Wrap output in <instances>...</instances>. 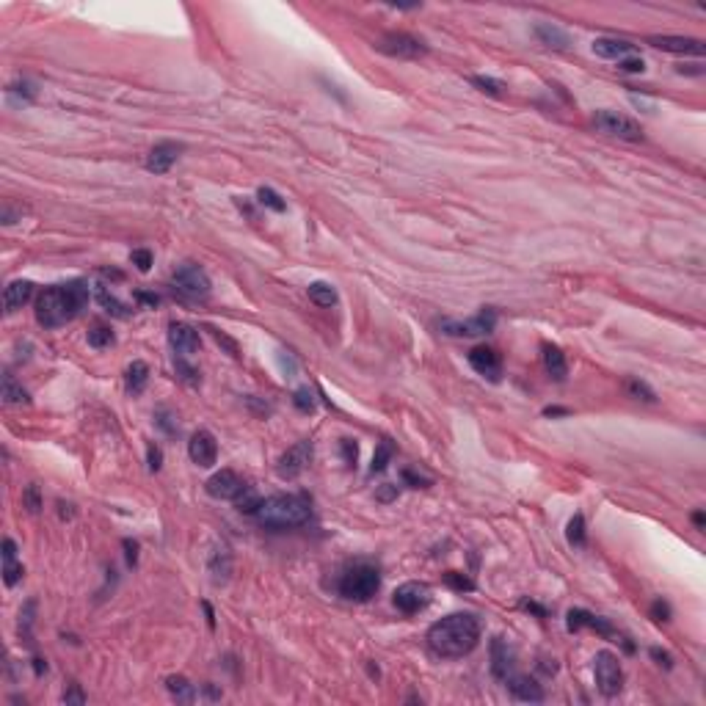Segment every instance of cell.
Here are the masks:
<instances>
[{
    "mask_svg": "<svg viewBox=\"0 0 706 706\" xmlns=\"http://www.w3.org/2000/svg\"><path fill=\"white\" fill-rule=\"evenodd\" d=\"M480 643V621L472 613H453L428 629V648L442 659H458Z\"/></svg>",
    "mask_w": 706,
    "mask_h": 706,
    "instance_id": "obj_1",
    "label": "cell"
},
{
    "mask_svg": "<svg viewBox=\"0 0 706 706\" xmlns=\"http://www.w3.org/2000/svg\"><path fill=\"white\" fill-rule=\"evenodd\" d=\"M88 298H91L88 284L80 279L67 282V284H53V287L42 290L36 298V320L45 328L67 326L70 320H75L86 310Z\"/></svg>",
    "mask_w": 706,
    "mask_h": 706,
    "instance_id": "obj_2",
    "label": "cell"
},
{
    "mask_svg": "<svg viewBox=\"0 0 706 706\" xmlns=\"http://www.w3.org/2000/svg\"><path fill=\"white\" fill-rule=\"evenodd\" d=\"M312 516V502L304 494H273L259 502L254 519L257 524L268 530H287V527H301Z\"/></svg>",
    "mask_w": 706,
    "mask_h": 706,
    "instance_id": "obj_3",
    "label": "cell"
},
{
    "mask_svg": "<svg viewBox=\"0 0 706 706\" xmlns=\"http://www.w3.org/2000/svg\"><path fill=\"white\" fill-rule=\"evenodd\" d=\"M378 588H381V574H378V568H373L367 563L348 568L339 579V593L348 602H370L378 593Z\"/></svg>",
    "mask_w": 706,
    "mask_h": 706,
    "instance_id": "obj_4",
    "label": "cell"
},
{
    "mask_svg": "<svg viewBox=\"0 0 706 706\" xmlns=\"http://www.w3.org/2000/svg\"><path fill=\"white\" fill-rule=\"evenodd\" d=\"M171 284H174V290H177L179 296L193 298V301H204V298L210 296V287H213L207 271L199 268V265H193V262L179 265V268L171 273Z\"/></svg>",
    "mask_w": 706,
    "mask_h": 706,
    "instance_id": "obj_5",
    "label": "cell"
},
{
    "mask_svg": "<svg viewBox=\"0 0 706 706\" xmlns=\"http://www.w3.org/2000/svg\"><path fill=\"white\" fill-rule=\"evenodd\" d=\"M593 676H596V687L604 696H618L624 690V668H621V662L613 651H599L596 654Z\"/></svg>",
    "mask_w": 706,
    "mask_h": 706,
    "instance_id": "obj_6",
    "label": "cell"
},
{
    "mask_svg": "<svg viewBox=\"0 0 706 706\" xmlns=\"http://www.w3.org/2000/svg\"><path fill=\"white\" fill-rule=\"evenodd\" d=\"M381 53H387V56H392V58H422V56H428V45L422 42V39H417V36H411V33H384L381 39H378V45H376Z\"/></svg>",
    "mask_w": 706,
    "mask_h": 706,
    "instance_id": "obj_7",
    "label": "cell"
},
{
    "mask_svg": "<svg viewBox=\"0 0 706 706\" xmlns=\"http://www.w3.org/2000/svg\"><path fill=\"white\" fill-rule=\"evenodd\" d=\"M593 125L607 133V136H618L624 141H643V130L634 119H629L624 113H616V111H596L593 116Z\"/></svg>",
    "mask_w": 706,
    "mask_h": 706,
    "instance_id": "obj_8",
    "label": "cell"
},
{
    "mask_svg": "<svg viewBox=\"0 0 706 706\" xmlns=\"http://www.w3.org/2000/svg\"><path fill=\"white\" fill-rule=\"evenodd\" d=\"M431 588L425 582H403L397 591H394L392 602L394 607L403 613V616H417L422 613L428 604H431Z\"/></svg>",
    "mask_w": 706,
    "mask_h": 706,
    "instance_id": "obj_9",
    "label": "cell"
},
{
    "mask_svg": "<svg viewBox=\"0 0 706 706\" xmlns=\"http://www.w3.org/2000/svg\"><path fill=\"white\" fill-rule=\"evenodd\" d=\"M497 326V312L483 310L470 320H442V331L450 337H483Z\"/></svg>",
    "mask_w": 706,
    "mask_h": 706,
    "instance_id": "obj_10",
    "label": "cell"
},
{
    "mask_svg": "<svg viewBox=\"0 0 706 706\" xmlns=\"http://www.w3.org/2000/svg\"><path fill=\"white\" fill-rule=\"evenodd\" d=\"M310 461H312V442H298V444H293V447L279 458L276 472H279L282 480H296L301 472L310 467Z\"/></svg>",
    "mask_w": 706,
    "mask_h": 706,
    "instance_id": "obj_11",
    "label": "cell"
},
{
    "mask_svg": "<svg viewBox=\"0 0 706 706\" xmlns=\"http://www.w3.org/2000/svg\"><path fill=\"white\" fill-rule=\"evenodd\" d=\"M470 364L477 376H483V378H488V381H494V384L502 378V359H499V353H497L494 348H488V345L472 348Z\"/></svg>",
    "mask_w": 706,
    "mask_h": 706,
    "instance_id": "obj_12",
    "label": "cell"
},
{
    "mask_svg": "<svg viewBox=\"0 0 706 706\" xmlns=\"http://www.w3.org/2000/svg\"><path fill=\"white\" fill-rule=\"evenodd\" d=\"M188 456H191V461H193L196 467H202V470L213 467L216 458H218L216 436H213L210 431H196V433L191 436V442H188Z\"/></svg>",
    "mask_w": 706,
    "mask_h": 706,
    "instance_id": "obj_13",
    "label": "cell"
},
{
    "mask_svg": "<svg viewBox=\"0 0 706 706\" xmlns=\"http://www.w3.org/2000/svg\"><path fill=\"white\" fill-rule=\"evenodd\" d=\"M204 488H207V494L213 497V499H232L235 502L237 494L246 488V483L240 480V474L232 470H221L216 472L207 483H204Z\"/></svg>",
    "mask_w": 706,
    "mask_h": 706,
    "instance_id": "obj_14",
    "label": "cell"
},
{
    "mask_svg": "<svg viewBox=\"0 0 706 706\" xmlns=\"http://www.w3.org/2000/svg\"><path fill=\"white\" fill-rule=\"evenodd\" d=\"M651 47L665 50V53H676V56H704L706 45L701 39H690V36H651L648 39Z\"/></svg>",
    "mask_w": 706,
    "mask_h": 706,
    "instance_id": "obj_15",
    "label": "cell"
},
{
    "mask_svg": "<svg viewBox=\"0 0 706 706\" xmlns=\"http://www.w3.org/2000/svg\"><path fill=\"white\" fill-rule=\"evenodd\" d=\"M168 342L179 356H193V353H199V345H202L199 331L188 323H171L168 326Z\"/></svg>",
    "mask_w": 706,
    "mask_h": 706,
    "instance_id": "obj_16",
    "label": "cell"
},
{
    "mask_svg": "<svg viewBox=\"0 0 706 706\" xmlns=\"http://www.w3.org/2000/svg\"><path fill=\"white\" fill-rule=\"evenodd\" d=\"M505 684L513 693V698H519V701H527V704H541L544 701V687L527 673H511L505 679Z\"/></svg>",
    "mask_w": 706,
    "mask_h": 706,
    "instance_id": "obj_17",
    "label": "cell"
},
{
    "mask_svg": "<svg viewBox=\"0 0 706 706\" xmlns=\"http://www.w3.org/2000/svg\"><path fill=\"white\" fill-rule=\"evenodd\" d=\"M182 152V147L179 144H174V141H163V144H157L150 150V155H147V171H152V174H166L174 163H177V157Z\"/></svg>",
    "mask_w": 706,
    "mask_h": 706,
    "instance_id": "obj_18",
    "label": "cell"
},
{
    "mask_svg": "<svg viewBox=\"0 0 706 706\" xmlns=\"http://www.w3.org/2000/svg\"><path fill=\"white\" fill-rule=\"evenodd\" d=\"M207 571H210V579H213L216 585H227V582H230V574H232V552H230L227 544H218L216 549L210 552Z\"/></svg>",
    "mask_w": 706,
    "mask_h": 706,
    "instance_id": "obj_19",
    "label": "cell"
},
{
    "mask_svg": "<svg viewBox=\"0 0 706 706\" xmlns=\"http://www.w3.org/2000/svg\"><path fill=\"white\" fill-rule=\"evenodd\" d=\"M565 624H568L571 632L588 627V629H596V632H599V634H604V637H616V640H621V634L610 627L604 618H599V616H593V613H588V610H571Z\"/></svg>",
    "mask_w": 706,
    "mask_h": 706,
    "instance_id": "obj_20",
    "label": "cell"
},
{
    "mask_svg": "<svg viewBox=\"0 0 706 706\" xmlns=\"http://www.w3.org/2000/svg\"><path fill=\"white\" fill-rule=\"evenodd\" d=\"M31 296H33V284H31L28 279H17V282H11V284L3 290V307H6V312H17V310H22V307L31 301Z\"/></svg>",
    "mask_w": 706,
    "mask_h": 706,
    "instance_id": "obj_21",
    "label": "cell"
},
{
    "mask_svg": "<svg viewBox=\"0 0 706 706\" xmlns=\"http://www.w3.org/2000/svg\"><path fill=\"white\" fill-rule=\"evenodd\" d=\"M491 673H494L499 682H505V679L513 673V654H511V648L502 643V637H497V640L491 643Z\"/></svg>",
    "mask_w": 706,
    "mask_h": 706,
    "instance_id": "obj_22",
    "label": "cell"
},
{
    "mask_svg": "<svg viewBox=\"0 0 706 706\" xmlns=\"http://www.w3.org/2000/svg\"><path fill=\"white\" fill-rule=\"evenodd\" d=\"M599 58H610V61H624L627 56L634 53V45H629L624 39H596L593 42V47H591Z\"/></svg>",
    "mask_w": 706,
    "mask_h": 706,
    "instance_id": "obj_23",
    "label": "cell"
},
{
    "mask_svg": "<svg viewBox=\"0 0 706 706\" xmlns=\"http://www.w3.org/2000/svg\"><path fill=\"white\" fill-rule=\"evenodd\" d=\"M25 568L22 563H17V544L11 538H3V582L8 588H14L19 579H22Z\"/></svg>",
    "mask_w": 706,
    "mask_h": 706,
    "instance_id": "obj_24",
    "label": "cell"
},
{
    "mask_svg": "<svg viewBox=\"0 0 706 706\" xmlns=\"http://www.w3.org/2000/svg\"><path fill=\"white\" fill-rule=\"evenodd\" d=\"M533 33H536V39H538L541 45H547V47H554V50H565V47L571 45V36H568L563 28L552 25V22H538Z\"/></svg>",
    "mask_w": 706,
    "mask_h": 706,
    "instance_id": "obj_25",
    "label": "cell"
},
{
    "mask_svg": "<svg viewBox=\"0 0 706 706\" xmlns=\"http://www.w3.org/2000/svg\"><path fill=\"white\" fill-rule=\"evenodd\" d=\"M544 367H547V373H549L554 381H563L565 376H568V364H565V356H563V351L557 348V345H544Z\"/></svg>",
    "mask_w": 706,
    "mask_h": 706,
    "instance_id": "obj_26",
    "label": "cell"
},
{
    "mask_svg": "<svg viewBox=\"0 0 706 706\" xmlns=\"http://www.w3.org/2000/svg\"><path fill=\"white\" fill-rule=\"evenodd\" d=\"M147 381H150V367H147V362H133V364L127 367V373H125V387H127V392L141 394L144 392V387H147Z\"/></svg>",
    "mask_w": 706,
    "mask_h": 706,
    "instance_id": "obj_27",
    "label": "cell"
},
{
    "mask_svg": "<svg viewBox=\"0 0 706 706\" xmlns=\"http://www.w3.org/2000/svg\"><path fill=\"white\" fill-rule=\"evenodd\" d=\"M3 403L6 406H28L31 397L22 390V384H17V378L11 373L3 376Z\"/></svg>",
    "mask_w": 706,
    "mask_h": 706,
    "instance_id": "obj_28",
    "label": "cell"
},
{
    "mask_svg": "<svg viewBox=\"0 0 706 706\" xmlns=\"http://www.w3.org/2000/svg\"><path fill=\"white\" fill-rule=\"evenodd\" d=\"M166 687H168V693H171L177 701H182V704L196 701V687H193L185 676H168V679H166Z\"/></svg>",
    "mask_w": 706,
    "mask_h": 706,
    "instance_id": "obj_29",
    "label": "cell"
},
{
    "mask_svg": "<svg viewBox=\"0 0 706 706\" xmlns=\"http://www.w3.org/2000/svg\"><path fill=\"white\" fill-rule=\"evenodd\" d=\"M307 293H310V301H314L317 307H334L337 304V290L328 282H312L307 287Z\"/></svg>",
    "mask_w": 706,
    "mask_h": 706,
    "instance_id": "obj_30",
    "label": "cell"
},
{
    "mask_svg": "<svg viewBox=\"0 0 706 706\" xmlns=\"http://www.w3.org/2000/svg\"><path fill=\"white\" fill-rule=\"evenodd\" d=\"M97 301L105 307V312H111L113 317H130V310H127L113 293H108V287H99V290H97Z\"/></svg>",
    "mask_w": 706,
    "mask_h": 706,
    "instance_id": "obj_31",
    "label": "cell"
},
{
    "mask_svg": "<svg viewBox=\"0 0 706 706\" xmlns=\"http://www.w3.org/2000/svg\"><path fill=\"white\" fill-rule=\"evenodd\" d=\"M259 502H262V499L257 497V491L246 486V488H243V491L237 494L235 508H237V511H240V513H248V516H254V513H257V508H259Z\"/></svg>",
    "mask_w": 706,
    "mask_h": 706,
    "instance_id": "obj_32",
    "label": "cell"
},
{
    "mask_svg": "<svg viewBox=\"0 0 706 706\" xmlns=\"http://www.w3.org/2000/svg\"><path fill=\"white\" fill-rule=\"evenodd\" d=\"M174 367H177V376H179L188 387H199V384H202L199 370H196V367H191V364L185 362V356H179V353H177V356H174Z\"/></svg>",
    "mask_w": 706,
    "mask_h": 706,
    "instance_id": "obj_33",
    "label": "cell"
},
{
    "mask_svg": "<svg viewBox=\"0 0 706 706\" xmlns=\"http://www.w3.org/2000/svg\"><path fill=\"white\" fill-rule=\"evenodd\" d=\"M565 538H568L571 547H585V519H582V513H577V516L568 522Z\"/></svg>",
    "mask_w": 706,
    "mask_h": 706,
    "instance_id": "obj_34",
    "label": "cell"
},
{
    "mask_svg": "<svg viewBox=\"0 0 706 706\" xmlns=\"http://www.w3.org/2000/svg\"><path fill=\"white\" fill-rule=\"evenodd\" d=\"M472 83L480 88V91H486V94H491V97H502L505 94V83L497 78H486V75H472Z\"/></svg>",
    "mask_w": 706,
    "mask_h": 706,
    "instance_id": "obj_35",
    "label": "cell"
},
{
    "mask_svg": "<svg viewBox=\"0 0 706 706\" xmlns=\"http://www.w3.org/2000/svg\"><path fill=\"white\" fill-rule=\"evenodd\" d=\"M257 199H259V204L271 207L273 213H284V210H287V204L282 202V196H279L276 191H271V188H259V191H257Z\"/></svg>",
    "mask_w": 706,
    "mask_h": 706,
    "instance_id": "obj_36",
    "label": "cell"
},
{
    "mask_svg": "<svg viewBox=\"0 0 706 706\" xmlns=\"http://www.w3.org/2000/svg\"><path fill=\"white\" fill-rule=\"evenodd\" d=\"M392 444L390 442H381L378 447H376V456H373V467H370V472L376 474V472H384L387 470V464L392 461Z\"/></svg>",
    "mask_w": 706,
    "mask_h": 706,
    "instance_id": "obj_37",
    "label": "cell"
},
{
    "mask_svg": "<svg viewBox=\"0 0 706 706\" xmlns=\"http://www.w3.org/2000/svg\"><path fill=\"white\" fill-rule=\"evenodd\" d=\"M88 345L91 348H108V345H113V331L105 328V326H94L88 331Z\"/></svg>",
    "mask_w": 706,
    "mask_h": 706,
    "instance_id": "obj_38",
    "label": "cell"
},
{
    "mask_svg": "<svg viewBox=\"0 0 706 706\" xmlns=\"http://www.w3.org/2000/svg\"><path fill=\"white\" fill-rule=\"evenodd\" d=\"M155 422H157V428H163L168 436H174V433L179 431V425H177V419H174V414H171L168 408H160V411H157Z\"/></svg>",
    "mask_w": 706,
    "mask_h": 706,
    "instance_id": "obj_39",
    "label": "cell"
},
{
    "mask_svg": "<svg viewBox=\"0 0 706 706\" xmlns=\"http://www.w3.org/2000/svg\"><path fill=\"white\" fill-rule=\"evenodd\" d=\"M293 403H296V408H298V411H314V394L310 392V387H301V390H296V394H293Z\"/></svg>",
    "mask_w": 706,
    "mask_h": 706,
    "instance_id": "obj_40",
    "label": "cell"
},
{
    "mask_svg": "<svg viewBox=\"0 0 706 706\" xmlns=\"http://www.w3.org/2000/svg\"><path fill=\"white\" fill-rule=\"evenodd\" d=\"M130 259H133V265H136L141 273H147V271L152 268V251H150V248H136V251L130 254Z\"/></svg>",
    "mask_w": 706,
    "mask_h": 706,
    "instance_id": "obj_41",
    "label": "cell"
},
{
    "mask_svg": "<svg viewBox=\"0 0 706 706\" xmlns=\"http://www.w3.org/2000/svg\"><path fill=\"white\" fill-rule=\"evenodd\" d=\"M444 582H447L450 588H456V591H472V588H474V582H472L470 577H464V574H458V571H447V574H444Z\"/></svg>",
    "mask_w": 706,
    "mask_h": 706,
    "instance_id": "obj_42",
    "label": "cell"
},
{
    "mask_svg": "<svg viewBox=\"0 0 706 706\" xmlns=\"http://www.w3.org/2000/svg\"><path fill=\"white\" fill-rule=\"evenodd\" d=\"M22 499H25V508H28L31 513H39V508H42V499H39V488H36L33 483H31V486L25 488Z\"/></svg>",
    "mask_w": 706,
    "mask_h": 706,
    "instance_id": "obj_43",
    "label": "cell"
},
{
    "mask_svg": "<svg viewBox=\"0 0 706 706\" xmlns=\"http://www.w3.org/2000/svg\"><path fill=\"white\" fill-rule=\"evenodd\" d=\"M627 390H629V392H632V394H634L637 400H657V397H654V392H651V390H648V387H645L643 381H629Z\"/></svg>",
    "mask_w": 706,
    "mask_h": 706,
    "instance_id": "obj_44",
    "label": "cell"
},
{
    "mask_svg": "<svg viewBox=\"0 0 706 706\" xmlns=\"http://www.w3.org/2000/svg\"><path fill=\"white\" fill-rule=\"evenodd\" d=\"M618 70L621 72H643L645 70V64H643V58H624V61H618Z\"/></svg>",
    "mask_w": 706,
    "mask_h": 706,
    "instance_id": "obj_45",
    "label": "cell"
},
{
    "mask_svg": "<svg viewBox=\"0 0 706 706\" xmlns=\"http://www.w3.org/2000/svg\"><path fill=\"white\" fill-rule=\"evenodd\" d=\"M147 458H150V470L157 472L163 467V450L157 447V444H150V450H147Z\"/></svg>",
    "mask_w": 706,
    "mask_h": 706,
    "instance_id": "obj_46",
    "label": "cell"
},
{
    "mask_svg": "<svg viewBox=\"0 0 706 706\" xmlns=\"http://www.w3.org/2000/svg\"><path fill=\"white\" fill-rule=\"evenodd\" d=\"M651 616H654V621H668L671 618V607L665 602H654L651 604Z\"/></svg>",
    "mask_w": 706,
    "mask_h": 706,
    "instance_id": "obj_47",
    "label": "cell"
},
{
    "mask_svg": "<svg viewBox=\"0 0 706 706\" xmlns=\"http://www.w3.org/2000/svg\"><path fill=\"white\" fill-rule=\"evenodd\" d=\"M64 704H86V696L80 693L78 684H72V687L64 693Z\"/></svg>",
    "mask_w": 706,
    "mask_h": 706,
    "instance_id": "obj_48",
    "label": "cell"
},
{
    "mask_svg": "<svg viewBox=\"0 0 706 706\" xmlns=\"http://www.w3.org/2000/svg\"><path fill=\"white\" fill-rule=\"evenodd\" d=\"M342 453H345V461H348V464H356L359 450H356V444H353L351 439H345V442H342Z\"/></svg>",
    "mask_w": 706,
    "mask_h": 706,
    "instance_id": "obj_49",
    "label": "cell"
},
{
    "mask_svg": "<svg viewBox=\"0 0 706 706\" xmlns=\"http://www.w3.org/2000/svg\"><path fill=\"white\" fill-rule=\"evenodd\" d=\"M210 331H213V337H216V342H218V345H227V348H230V353L237 356V345L230 339V337H224V334H221V331H216V328H210Z\"/></svg>",
    "mask_w": 706,
    "mask_h": 706,
    "instance_id": "obj_50",
    "label": "cell"
},
{
    "mask_svg": "<svg viewBox=\"0 0 706 706\" xmlns=\"http://www.w3.org/2000/svg\"><path fill=\"white\" fill-rule=\"evenodd\" d=\"M522 607H524V610H530V613H536L538 618H547V610H544L541 604H536V602H522Z\"/></svg>",
    "mask_w": 706,
    "mask_h": 706,
    "instance_id": "obj_51",
    "label": "cell"
},
{
    "mask_svg": "<svg viewBox=\"0 0 706 706\" xmlns=\"http://www.w3.org/2000/svg\"><path fill=\"white\" fill-rule=\"evenodd\" d=\"M651 657L659 662V665H665V668H671V657L665 654V651H659V648H651Z\"/></svg>",
    "mask_w": 706,
    "mask_h": 706,
    "instance_id": "obj_52",
    "label": "cell"
},
{
    "mask_svg": "<svg viewBox=\"0 0 706 706\" xmlns=\"http://www.w3.org/2000/svg\"><path fill=\"white\" fill-rule=\"evenodd\" d=\"M544 417H568V408H560V406H547V408H544Z\"/></svg>",
    "mask_w": 706,
    "mask_h": 706,
    "instance_id": "obj_53",
    "label": "cell"
},
{
    "mask_svg": "<svg viewBox=\"0 0 706 706\" xmlns=\"http://www.w3.org/2000/svg\"><path fill=\"white\" fill-rule=\"evenodd\" d=\"M136 298L144 301V304H150V307H157V304H160V298H157V296H150V293H138Z\"/></svg>",
    "mask_w": 706,
    "mask_h": 706,
    "instance_id": "obj_54",
    "label": "cell"
},
{
    "mask_svg": "<svg viewBox=\"0 0 706 706\" xmlns=\"http://www.w3.org/2000/svg\"><path fill=\"white\" fill-rule=\"evenodd\" d=\"M394 497V486H384L381 491H378V499H392Z\"/></svg>",
    "mask_w": 706,
    "mask_h": 706,
    "instance_id": "obj_55",
    "label": "cell"
},
{
    "mask_svg": "<svg viewBox=\"0 0 706 706\" xmlns=\"http://www.w3.org/2000/svg\"><path fill=\"white\" fill-rule=\"evenodd\" d=\"M693 524H696V527H704L706 524V516L701 513V511H696V513H693Z\"/></svg>",
    "mask_w": 706,
    "mask_h": 706,
    "instance_id": "obj_56",
    "label": "cell"
},
{
    "mask_svg": "<svg viewBox=\"0 0 706 706\" xmlns=\"http://www.w3.org/2000/svg\"><path fill=\"white\" fill-rule=\"evenodd\" d=\"M204 613H207V624H210V629L216 627V618H213V607L210 604H204Z\"/></svg>",
    "mask_w": 706,
    "mask_h": 706,
    "instance_id": "obj_57",
    "label": "cell"
}]
</instances>
